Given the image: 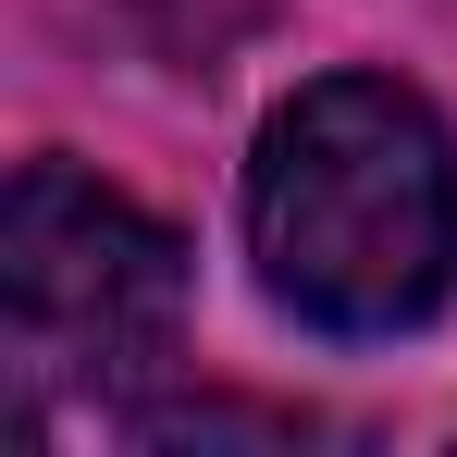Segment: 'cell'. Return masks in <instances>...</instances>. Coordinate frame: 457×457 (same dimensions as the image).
Here are the masks:
<instances>
[{"label":"cell","instance_id":"cell-1","mask_svg":"<svg viewBox=\"0 0 457 457\" xmlns=\"http://www.w3.org/2000/svg\"><path fill=\"white\" fill-rule=\"evenodd\" d=\"M260 285L309 334H408L457 285V149L395 75L297 87L247 161Z\"/></svg>","mask_w":457,"mask_h":457},{"label":"cell","instance_id":"cell-2","mask_svg":"<svg viewBox=\"0 0 457 457\" xmlns=\"http://www.w3.org/2000/svg\"><path fill=\"white\" fill-rule=\"evenodd\" d=\"M0 334L37 395H124L186 334V235L75 161H25L0 198Z\"/></svg>","mask_w":457,"mask_h":457}]
</instances>
